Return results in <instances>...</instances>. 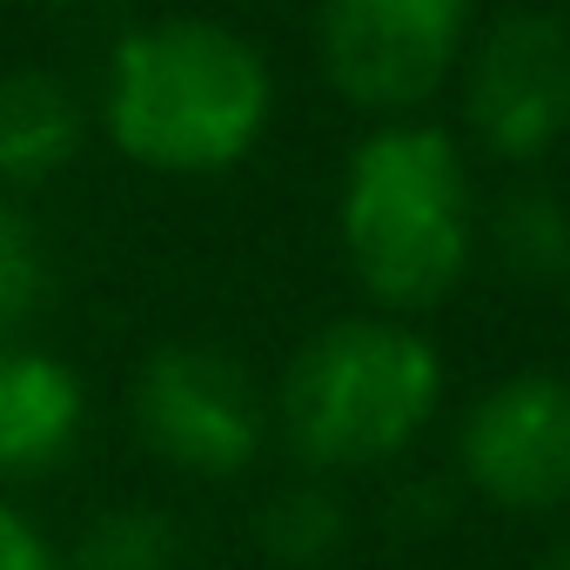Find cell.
<instances>
[{
  "mask_svg": "<svg viewBox=\"0 0 570 570\" xmlns=\"http://www.w3.org/2000/svg\"><path fill=\"white\" fill-rule=\"evenodd\" d=\"M537 570H570V543H557V550H550V557H543Z\"/></svg>",
  "mask_w": 570,
  "mask_h": 570,
  "instance_id": "obj_15",
  "label": "cell"
},
{
  "mask_svg": "<svg viewBox=\"0 0 570 570\" xmlns=\"http://www.w3.org/2000/svg\"><path fill=\"white\" fill-rule=\"evenodd\" d=\"M88 430V390L55 350H0V483L48 476Z\"/></svg>",
  "mask_w": 570,
  "mask_h": 570,
  "instance_id": "obj_8",
  "label": "cell"
},
{
  "mask_svg": "<svg viewBox=\"0 0 570 570\" xmlns=\"http://www.w3.org/2000/svg\"><path fill=\"white\" fill-rule=\"evenodd\" d=\"M255 543L282 563V570H316L330 563L343 543H350V510L336 497L330 476H296V483H282L262 517H255Z\"/></svg>",
  "mask_w": 570,
  "mask_h": 570,
  "instance_id": "obj_11",
  "label": "cell"
},
{
  "mask_svg": "<svg viewBox=\"0 0 570 570\" xmlns=\"http://www.w3.org/2000/svg\"><path fill=\"white\" fill-rule=\"evenodd\" d=\"M456 476L503 517L570 510V376L517 370L456 416Z\"/></svg>",
  "mask_w": 570,
  "mask_h": 570,
  "instance_id": "obj_7",
  "label": "cell"
},
{
  "mask_svg": "<svg viewBox=\"0 0 570 570\" xmlns=\"http://www.w3.org/2000/svg\"><path fill=\"white\" fill-rule=\"evenodd\" d=\"M275 115L262 48L215 14H161L128 28L101 68V135L148 175H228Z\"/></svg>",
  "mask_w": 570,
  "mask_h": 570,
  "instance_id": "obj_1",
  "label": "cell"
},
{
  "mask_svg": "<svg viewBox=\"0 0 570 570\" xmlns=\"http://www.w3.org/2000/svg\"><path fill=\"white\" fill-rule=\"evenodd\" d=\"M470 35L476 0H316V61L376 121L423 115L456 81Z\"/></svg>",
  "mask_w": 570,
  "mask_h": 570,
  "instance_id": "obj_4",
  "label": "cell"
},
{
  "mask_svg": "<svg viewBox=\"0 0 570 570\" xmlns=\"http://www.w3.org/2000/svg\"><path fill=\"white\" fill-rule=\"evenodd\" d=\"M443 410L436 343L383 309L309 330L268 403V430L289 443L303 476H356L416 450Z\"/></svg>",
  "mask_w": 570,
  "mask_h": 570,
  "instance_id": "obj_3",
  "label": "cell"
},
{
  "mask_svg": "<svg viewBox=\"0 0 570 570\" xmlns=\"http://www.w3.org/2000/svg\"><path fill=\"white\" fill-rule=\"evenodd\" d=\"M456 115L476 155L530 168L570 141V14L510 8L483 21L456 61Z\"/></svg>",
  "mask_w": 570,
  "mask_h": 570,
  "instance_id": "obj_5",
  "label": "cell"
},
{
  "mask_svg": "<svg viewBox=\"0 0 570 570\" xmlns=\"http://www.w3.org/2000/svg\"><path fill=\"white\" fill-rule=\"evenodd\" d=\"M0 570H61V550L41 537V523H28V510H14L0 497Z\"/></svg>",
  "mask_w": 570,
  "mask_h": 570,
  "instance_id": "obj_14",
  "label": "cell"
},
{
  "mask_svg": "<svg viewBox=\"0 0 570 570\" xmlns=\"http://www.w3.org/2000/svg\"><path fill=\"white\" fill-rule=\"evenodd\" d=\"M61 570H181V530L155 503H115L75 537Z\"/></svg>",
  "mask_w": 570,
  "mask_h": 570,
  "instance_id": "obj_12",
  "label": "cell"
},
{
  "mask_svg": "<svg viewBox=\"0 0 570 570\" xmlns=\"http://www.w3.org/2000/svg\"><path fill=\"white\" fill-rule=\"evenodd\" d=\"M135 436L181 476L228 483L268 443V396L222 343H155L128 390Z\"/></svg>",
  "mask_w": 570,
  "mask_h": 570,
  "instance_id": "obj_6",
  "label": "cell"
},
{
  "mask_svg": "<svg viewBox=\"0 0 570 570\" xmlns=\"http://www.w3.org/2000/svg\"><path fill=\"white\" fill-rule=\"evenodd\" d=\"M476 248L517 282V289H563L570 282V202L543 181H517L483 208Z\"/></svg>",
  "mask_w": 570,
  "mask_h": 570,
  "instance_id": "obj_10",
  "label": "cell"
},
{
  "mask_svg": "<svg viewBox=\"0 0 570 570\" xmlns=\"http://www.w3.org/2000/svg\"><path fill=\"white\" fill-rule=\"evenodd\" d=\"M48 296V255L14 195H0V336H14Z\"/></svg>",
  "mask_w": 570,
  "mask_h": 570,
  "instance_id": "obj_13",
  "label": "cell"
},
{
  "mask_svg": "<svg viewBox=\"0 0 570 570\" xmlns=\"http://www.w3.org/2000/svg\"><path fill=\"white\" fill-rule=\"evenodd\" d=\"M88 135L81 95L55 68H8L0 75V195L55 181Z\"/></svg>",
  "mask_w": 570,
  "mask_h": 570,
  "instance_id": "obj_9",
  "label": "cell"
},
{
  "mask_svg": "<svg viewBox=\"0 0 570 570\" xmlns=\"http://www.w3.org/2000/svg\"><path fill=\"white\" fill-rule=\"evenodd\" d=\"M476 175L450 128L410 115L376 121L350 148L336 188V242L370 309L403 323L443 309L476 268Z\"/></svg>",
  "mask_w": 570,
  "mask_h": 570,
  "instance_id": "obj_2",
  "label": "cell"
}]
</instances>
